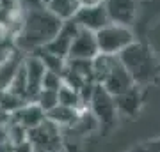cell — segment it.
<instances>
[{
	"label": "cell",
	"mask_w": 160,
	"mask_h": 152,
	"mask_svg": "<svg viewBox=\"0 0 160 152\" xmlns=\"http://www.w3.org/2000/svg\"><path fill=\"white\" fill-rule=\"evenodd\" d=\"M61 25H62V20L57 18L52 11H48L45 6L25 9L22 23L12 37L14 48L23 51L25 55L34 53L36 50L45 48L53 39Z\"/></svg>",
	"instance_id": "cell-1"
},
{
	"label": "cell",
	"mask_w": 160,
	"mask_h": 152,
	"mask_svg": "<svg viewBox=\"0 0 160 152\" xmlns=\"http://www.w3.org/2000/svg\"><path fill=\"white\" fill-rule=\"evenodd\" d=\"M110 23L132 27L137 16L139 0H102Z\"/></svg>",
	"instance_id": "cell-8"
},
{
	"label": "cell",
	"mask_w": 160,
	"mask_h": 152,
	"mask_svg": "<svg viewBox=\"0 0 160 152\" xmlns=\"http://www.w3.org/2000/svg\"><path fill=\"white\" fill-rule=\"evenodd\" d=\"M77 30H78V25L73 20H64L61 28L57 30V34L53 35V39L45 46V50L62 57V58H68L69 46H71V41H73Z\"/></svg>",
	"instance_id": "cell-11"
},
{
	"label": "cell",
	"mask_w": 160,
	"mask_h": 152,
	"mask_svg": "<svg viewBox=\"0 0 160 152\" xmlns=\"http://www.w3.org/2000/svg\"><path fill=\"white\" fill-rule=\"evenodd\" d=\"M45 66L41 64V60L34 53H27L23 58V73H25V80H27V96L29 101H34L38 92L41 90V80L45 74Z\"/></svg>",
	"instance_id": "cell-10"
},
{
	"label": "cell",
	"mask_w": 160,
	"mask_h": 152,
	"mask_svg": "<svg viewBox=\"0 0 160 152\" xmlns=\"http://www.w3.org/2000/svg\"><path fill=\"white\" fill-rule=\"evenodd\" d=\"M80 7V0H50L46 4V9L52 11L61 20H71L77 9Z\"/></svg>",
	"instance_id": "cell-17"
},
{
	"label": "cell",
	"mask_w": 160,
	"mask_h": 152,
	"mask_svg": "<svg viewBox=\"0 0 160 152\" xmlns=\"http://www.w3.org/2000/svg\"><path fill=\"white\" fill-rule=\"evenodd\" d=\"M98 55V44L94 32L87 30V28H80L77 30L71 46H69L68 58H77V60H92Z\"/></svg>",
	"instance_id": "cell-9"
},
{
	"label": "cell",
	"mask_w": 160,
	"mask_h": 152,
	"mask_svg": "<svg viewBox=\"0 0 160 152\" xmlns=\"http://www.w3.org/2000/svg\"><path fill=\"white\" fill-rule=\"evenodd\" d=\"M34 103L43 110V112H50L53 106L59 104V99H57V90H48V89H41L36 96Z\"/></svg>",
	"instance_id": "cell-20"
},
{
	"label": "cell",
	"mask_w": 160,
	"mask_h": 152,
	"mask_svg": "<svg viewBox=\"0 0 160 152\" xmlns=\"http://www.w3.org/2000/svg\"><path fill=\"white\" fill-rule=\"evenodd\" d=\"M92 64V78L98 85L109 92L110 96H119L121 92L130 89L133 83L132 76L121 64L118 55H105L98 53L91 60Z\"/></svg>",
	"instance_id": "cell-3"
},
{
	"label": "cell",
	"mask_w": 160,
	"mask_h": 152,
	"mask_svg": "<svg viewBox=\"0 0 160 152\" xmlns=\"http://www.w3.org/2000/svg\"><path fill=\"white\" fill-rule=\"evenodd\" d=\"M114 101L118 113H123L125 117H133L141 112V106H142V89L137 85H132L130 89L116 96Z\"/></svg>",
	"instance_id": "cell-12"
},
{
	"label": "cell",
	"mask_w": 160,
	"mask_h": 152,
	"mask_svg": "<svg viewBox=\"0 0 160 152\" xmlns=\"http://www.w3.org/2000/svg\"><path fill=\"white\" fill-rule=\"evenodd\" d=\"M73 150H75V152H78V150H77V149H73Z\"/></svg>",
	"instance_id": "cell-25"
},
{
	"label": "cell",
	"mask_w": 160,
	"mask_h": 152,
	"mask_svg": "<svg viewBox=\"0 0 160 152\" xmlns=\"http://www.w3.org/2000/svg\"><path fill=\"white\" fill-rule=\"evenodd\" d=\"M27 141L34 152H57L62 150L66 145L62 129L48 118L27 131Z\"/></svg>",
	"instance_id": "cell-5"
},
{
	"label": "cell",
	"mask_w": 160,
	"mask_h": 152,
	"mask_svg": "<svg viewBox=\"0 0 160 152\" xmlns=\"http://www.w3.org/2000/svg\"><path fill=\"white\" fill-rule=\"evenodd\" d=\"M98 127H100V122L96 120V117L89 112V108H84V110H80L78 117L73 122V126L68 127V129H64L62 133H73L77 136H89Z\"/></svg>",
	"instance_id": "cell-15"
},
{
	"label": "cell",
	"mask_w": 160,
	"mask_h": 152,
	"mask_svg": "<svg viewBox=\"0 0 160 152\" xmlns=\"http://www.w3.org/2000/svg\"><path fill=\"white\" fill-rule=\"evenodd\" d=\"M80 28H87L91 32H96L102 27L109 25V16L103 7V2H92V4H80L77 12L71 18Z\"/></svg>",
	"instance_id": "cell-7"
},
{
	"label": "cell",
	"mask_w": 160,
	"mask_h": 152,
	"mask_svg": "<svg viewBox=\"0 0 160 152\" xmlns=\"http://www.w3.org/2000/svg\"><path fill=\"white\" fill-rule=\"evenodd\" d=\"M57 99H59V104L62 106H68V108H77V110H84V103L80 99V94L77 92L75 89L68 87L66 83H62L57 90Z\"/></svg>",
	"instance_id": "cell-19"
},
{
	"label": "cell",
	"mask_w": 160,
	"mask_h": 152,
	"mask_svg": "<svg viewBox=\"0 0 160 152\" xmlns=\"http://www.w3.org/2000/svg\"><path fill=\"white\" fill-rule=\"evenodd\" d=\"M89 112L96 117L100 126H103L105 129H109L116 124V117H118V108H116L114 96H110L102 85H94L92 96L89 99Z\"/></svg>",
	"instance_id": "cell-6"
},
{
	"label": "cell",
	"mask_w": 160,
	"mask_h": 152,
	"mask_svg": "<svg viewBox=\"0 0 160 152\" xmlns=\"http://www.w3.org/2000/svg\"><path fill=\"white\" fill-rule=\"evenodd\" d=\"M12 152H34V150H32L29 141L25 140V141H20V143H14L12 145Z\"/></svg>",
	"instance_id": "cell-22"
},
{
	"label": "cell",
	"mask_w": 160,
	"mask_h": 152,
	"mask_svg": "<svg viewBox=\"0 0 160 152\" xmlns=\"http://www.w3.org/2000/svg\"><path fill=\"white\" fill-rule=\"evenodd\" d=\"M25 53L20 51L18 48H12L2 60H0V90H6L11 81L14 80V76L18 74V71L22 69Z\"/></svg>",
	"instance_id": "cell-13"
},
{
	"label": "cell",
	"mask_w": 160,
	"mask_h": 152,
	"mask_svg": "<svg viewBox=\"0 0 160 152\" xmlns=\"http://www.w3.org/2000/svg\"><path fill=\"white\" fill-rule=\"evenodd\" d=\"M0 152H12V143H0Z\"/></svg>",
	"instance_id": "cell-23"
},
{
	"label": "cell",
	"mask_w": 160,
	"mask_h": 152,
	"mask_svg": "<svg viewBox=\"0 0 160 152\" xmlns=\"http://www.w3.org/2000/svg\"><path fill=\"white\" fill-rule=\"evenodd\" d=\"M57 152H68V150H66V145H64V149H62V150H57Z\"/></svg>",
	"instance_id": "cell-24"
},
{
	"label": "cell",
	"mask_w": 160,
	"mask_h": 152,
	"mask_svg": "<svg viewBox=\"0 0 160 152\" xmlns=\"http://www.w3.org/2000/svg\"><path fill=\"white\" fill-rule=\"evenodd\" d=\"M78 113L80 110H77V108H68V106H62V104H57V106L52 108L50 112H46V118L52 120L53 124H57L64 131L73 126V122L78 117Z\"/></svg>",
	"instance_id": "cell-16"
},
{
	"label": "cell",
	"mask_w": 160,
	"mask_h": 152,
	"mask_svg": "<svg viewBox=\"0 0 160 152\" xmlns=\"http://www.w3.org/2000/svg\"><path fill=\"white\" fill-rule=\"evenodd\" d=\"M45 118H46V113L43 112L34 101L25 103L23 106H20L18 110H14V112L11 113V120L12 122L20 124L27 131L32 129V127H36L38 124H41Z\"/></svg>",
	"instance_id": "cell-14"
},
{
	"label": "cell",
	"mask_w": 160,
	"mask_h": 152,
	"mask_svg": "<svg viewBox=\"0 0 160 152\" xmlns=\"http://www.w3.org/2000/svg\"><path fill=\"white\" fill-rule=\"evenodd\" d=\"M118 57L132 76L133 83L141 89L155 83L160 78V58L146 43L133 41Z\"/></svg>",
	"instance_id": "cell-2"
},
{
	"label": "cell",
	"mask_w": 160,
	"mask_h": 152,
	"mask_svg": "<svg viewBox=\"0 0 160 152\" xmlns=\"http://www.w3.org/2000/svg\"><path fill=\"white\" fill-rule=\"evenodd\" d=\"M98 44V53L105 55H119L126 46H130L135 41V34L132 32L130 27L109 23L94 32Z\"/></svg>",
	"instance_id": "cell-4"
},
{
	"label": "cell",
	"mask_w": 160,
	"mask_h": 152,
	"mask_svg": "<svg viewBox=\"0 0 160 152\" xmlns=\"http://www.w3.org/2000/svg\"><path fill=\"white\" fill-rule=\"evenodd\" d=\"M62 85V76L52 71H45L43 80H41V89H48V90H59V87Z\"/></svg>",
	"instance_id": "cell-21"
},
{
	"label": "cell",
	"mask_w": 160,
	"mask_h": 152,
	"mask_svg": "<svg viewBox=\"0 0 160 152\" xmlns=\"http://www.w3.org/2000/svg\"><path fill=\"white\" fill-rule=\"evenodd\" d=\"M34 55L41 60V64L45 66L46 71H52V73H57V74H62L64 67H66V58L55 55L52 51L45 50V48H39V50L34 51Z\"/></svg>",
	"instance_id": "cell-18"
}]
</instances>
